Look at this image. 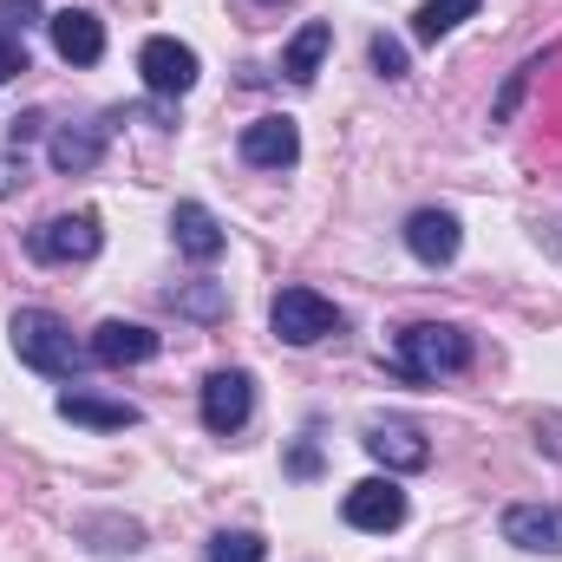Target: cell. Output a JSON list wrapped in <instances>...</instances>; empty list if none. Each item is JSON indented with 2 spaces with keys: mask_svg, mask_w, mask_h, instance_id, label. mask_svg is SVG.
<instances>
[{
  "mask_svg": "<svg viewBox=\"0 0 562 562\" xmlns=\"http://www.w3.org/2000/svg\"><path fill=\"white\" fill-rule=\"evenodd\" d=\"M7 340H13V353H20V367H33V373H46V380H79L86 360H92V347H79L72 327H66L53 307H20V314L7 321Z\"/></svg>",
  "mask_w": 562,
  "mask_h": 562,
  "instance_id": "obj_1",
  "label": "cell"
},
{
  "mask_svg": "<svg viewBox=\"0 0 562 562\" xmlns=\"http://www.w3.org/2000/svg\"><path fill=\"white\" fill-rule=\"evenodd\" d=\"M393 367H400L406 380H451V373H464V367H471V340H464V327L419 321V327H406V334H400Z\"/></svg>",
  "mask_w": 562,
  "mask_h": 562,
  "instance_id": "obj_2",
  "label": "cell"
},
{
  "mask_svg": "<svg viewBox=\"0 0 562 562\" xmlns=\"http://www.w3.org/2000/svg\"><path fill=\"white\" fill-rule=\"evenodd\" d=\"M269 327L288 347H314V340L340 334V307L327 294H314V288H281L276 301H269Z\"/></svg>",
  "mask_w": 562,
  "mask_h": 562,
  "instance_id": "obj_3",
  "label": "cell"
},
{
  "mask_svg": "<svg viewBox=\"0 0 562 562\" xmlns=\"http://www.w3.org/2000/svg\"><path fill=\"white\" fill-rule=\"evenodd\" d=\"M340 517H347L353 530H373V537L400 530V524H406V491H400V477H393V471H386V477H360V484L340 497Z\"/></svg>",
  "mask_w": 562,
  "mask_h": 562,
  "instance_id": "obj_4",
  "label": "cell"
},
{
  "mask_svg": "<svg viewBox=\"0 0 562 562\" xmlns=\"http://www.w3.org/2000/svg\"><path fill=\"white\" fill-rule=\"evenodd\" d=\"M138 72H144V86L170 105V99H183V92L196 86V53H190L183 40L157 33V40H144L138 46Z\"/></svg>",
  "mask_w": 562,
  "mask_h": 562,
  "instance_id": "obj_5",
  "label": "cell"
},
{
  "mask_svg": "<svg viewBox=\"0 0 562 562\" xmlns=\"http://www.w3.org/2000/svg\"><path fill=\"white\" fill-rule=\"evenodd\" d=\"M256 413V380L243 373V367H223V373H210V386H203V425L216 431V438H236L243 425Z\"/></svg>",
  "mask_w": 562,
  "mask_h": 562,
  "instance_id": "obj_6",
  "label": "cell"
},
{
  "mask_svg": "<svg viewBox=\"0 0 562 562\" xmlns=\"http://www.w3.org/2000/svg\"><path fill=\"white\" fill-rule=\"evenodd\" d=\"M99 216H86V210H72V216H46L40 229H33V256L40 262H92L99 256Z\"/></svg>",
  "mask_w": 562,
  "mask_h": 562,
  "instance_id": "obj_7",
  "label": "cell"
},
{
  "mask_svg": "<svg viewBox=\"0 0 562 562\" xmlns=\"http://www.w3.org/2000/svg\"><path fill=\"white\" fill-rule=\"evenodd\" d=\"M46 33H53V46H59L66 66H99V59H105V20L86 13V7H59V13H46Z\"/></svg>",
  "mask_w": 562,
  "mask_h": 562,
  "instance_id": "obj_8",
  "label": "cell"
},
{
  "mask_svg": "<svg viewBox=\"0 0 562 562\" xmlns=\"http://www.w3.org/2000/svg\"><path fill=\"white\" fill-rule=\"evenodd\" d=\"M406 249L419 256L425 269H445V262H458L464 229H458L451 210H413V216H406Z\"/></svg>",
  "mask_w": 562,
  "mask_h": 562,
  "instance_id": "obj_9",
  "label": "cell"
},
{
  "mask_svg": "<svg viewBox=\"0 0 562 562\" xmlns=\"http://www.w3.org/2000/svg\"><path fill=\"white\" fill-rule=\"evenodd\" d=\"M367 451L386 464V471H425L431 464V445L413 419H373L367 425Z\"/></svg>",
  "mask_w": 562,
  "mask_h": 562,
  "instance_id": "obj_10",
  "label": "cell"
},
{
  "mask_svg": "<svg viewBox=\"0 0 562 562\" xmlns=\"http://www.w3.org/2000/svg\"><path fill=\"white\" fill-rule=\"evenodd\" d=\"M504 543L530 557H562V510L557 504H510L504 510Z\"/></svg>",
  "mask_w": 562,
  "mask_h": 562,
  "instance_id": "obj_11",
  "label": "cell"
},
{
  "mask_svg": "<svg viewBox=\"0 0 562 562\" xmlns=\"http://www.w3.org/2000/svg\"><path fill=\"white\" fill-rule=\"evenodd\" d=\"M157 334L144 327V321H99V334H92V360L99 367H144V360H157Z\"/></svg>",
  "mask_w": 562,
  "mask_h": 562,
  "instance_id": "obj_12",
  "label": "cell"
},
{
  "mask_svg": "<svg viewBox=\"0 0 562 562\" xmlns=\"http://www.w3.org/2000/svg\"><path fill=\"white\" fill-rule=\"evenodd\" d=\"M294 157H301V125L294 119H256V125H243V164L288 170Z\"/></svg>",
  "mask_w": 562,
  "mask_h": 562,
  "instance_id": "obj_13",
  "label": "cell"
},
{
  "mask_svg": "<svg viewBox=\"0 0 562 562\" xmlns=\"http://www.w3.org/2000/svg\"><path fill=\"white\" fill-rule=\"evenodd\" d=\"M170 236H177V249L190 256V262H216L223 256V223L203 210V203H177V216H170Z\"/></svg>",
  "mask_w": 562,
  "mask_h": 562,
  "instance_id": "obj_14",
  "label": "cell"
},
{
  "mask_svg": "<svg viewBox=\"0 0 562 562\" xmlns=\"http://www.w3.org/2000/svg\"><path fill=\"white\" fill-rule=\"evenodd\" d=\"M46 157H53L59 177H79V170H92V164L105 157V132H99V125H66V132H53Z\"/></svg>",
  "mask_w": 562,
  "mask_h": 562,
  "instance_id": "obj_15",
  "label": "cell"
},
{
  "mask_svg": "<svg viewBox=\"0 0 562 562\" xmlns=\"http://www.w3.org/2000/svg\"><path fill=\"white\" fill-rule=\"evenodd\" d=\"M59 419L92 425V431H125V425H138V406H125V400H99V393H59Z\"/></svg>",
  "mask_w": 562,
  "mask_h": 562,
  "instance_id": "obj_16",
  "label": "cell"
},
{
  "mask_svg": "<svg viewBox=\"0 0 562 562\" xmlns=\"http://www.w3.org/2000/svg\"><path fill=\"white\" fill-rule=\"evenodd\" d=\"M327 46H334V26H327V20H307V26H301V33L288 40V53H281V72H288L294 86H307V79L321 72Z\"/></svg>",
  "mask_w": 562,
  "mask_h": 562,
  "instance_id": "obj_17",
  "label": "cell"
},
{
  "mask_svg": "<svg viewBox=\"0 0 562 562\" xmlns=\"http://www.w3.org/2000/svg\"><path fill=\"white\" fill-rule=\"evenodd\" d=\"M477 7H484V0H425L419 20H413V33H419L425 46H438V40H445L451 26H464V20H471Z\"/></svg>",
  "mask_w": 562,
  "mask_h": 562,
  "instance_id": "obj_18",
  "label": "cell"
},
{
  "mask_svg": "<svg viewBox=\"0 0 562 562\" xmlns=\"http://www.w3.org/2000/svg\"><path fill=\"white\" fill-rule=\"evenodd\" d=\"M170 307L190 314V321H223V314H229V288H223V281H190V288L170 294Z\"/></svg>",
  "mask_w": 562,
  "mask_h": 562,
  "instance_id": "obj_19",
  "label": "cell"
},
{
  "mask_svg": "<svg viewBox=\"0 0 562 562\" xmlns=\"http://www.w3.org/2000/svg\"><path fill=\"white\" fill-rule=\"evenodd\" d=\"M262 537H249V530H223V537H210V562H262Z\"/></svg>",
  "mask_w": 562,
  "mask_h": 562,
  "instance_id": "obj_20",
  "label": "cell"
},
{
  "mask_svg": "<svg viewBox=\"0 0 562 562\" xmlns=\"http://www.w3.org/2000/svg\"><path fill=\"white\" fill-rule=\"evenodd\" d=\"M373 66H380V72H386V79H406V46H400V40H386V33H380V40H373Z\"/></svg>",
  "mask_w": 562,
  "mask_h": 562,
  "instance_id": "obj_21",
  "label": "cell"
},
{
  "mask_svg": "<svg viewBox=\"0 0 562 562\" xmlns=\"http://www.w3.org/2000/svg\"><path fill=\"white\" fill-rule=\"evenodd\" d=\"M13 72H26V46H20V40H13V33L0 26V86H7Z\"/></svg>",
  "mask_w": 562,
  "mask_h": 562,
  "instance_id": "obj_22",
  "label": "cell"
},
{
  "mask_svg": "<svg viewBox=\"0 0 562 562\" xmlns=\"http://www.w3.org/2000/svg\"><path fill=\"white\" fill-rule=\"evenodd\" d=\"M40 20V0H0V26L13 33V26H33Z\"/></svg>",
  "mask_w": 562,
  "mask_h": 562,
  "instance_id": "obj_23",
  "label": "cell"
},
{
  "mask_svg": "<svg viewBox=\"0 0 562 562\" xmlns=\"http://www.w3.org/2000/svg\"><path fill=\"white\" fill-rule=\"evenodd\" d=\"M288 471H294V477H314V471H321V451H314V445H294Z\"/></svg>",
  "mask_w": 562,
  "mask_h": 562,
  "instance_id": "obj_24",
  "label": "cell"
},
{
  "mask_svg": "<svg viewBox=\"0 0 562 562\" xmlns=\"http://www.w3.org/2000/svg\"><path fill=\"white\" fill-rule=\"evenodd\" d=\"M40 125H46L40 112H26V119H13V150H20V144H26V138H40Z\"/></svg>",
  "mask_w": 562,
  "mask_h": 562,
  "instance_id": "obj_25",
  "label": "cell"
},
{
  "mask_svg": "<svg viewBox=\"0 0 562 562\" xmlns=\"http://www.w3.org/2000/svg\"><path fill=\"white\" fill-rule=\"evenodd\" d=\"M20 177H26V170H20L13 157H0V196H13V183H20Z\"/></svg>",
  "mask_w": 562,
  "mask_h": 562,
  "instance_id": "obj_26",
  "label": "cell"
},
{
  "mask_svg": "<svg viewBox=\"0 0 562 562\" xmlns=\"http://www.w3.org/2000/svg\"><path fill=\"white\" fill-rule=\"evenodd\" d=\"M262 7H281V0H262Z\"/></svg>",
  "mask_w": 562,
  "mask_h": 562,
  "instance_id": "obj_27",
  "label": "cell"
}]
</instances>
